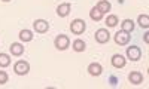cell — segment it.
Masks as SVG:
<instances>
[{
	"label": "cell",
	"instance_id": "cell-24",
	"mask_svg": "<svg viewBox=\"0 0 149 89\" xmlns=\"http://www.w3.org/2000/svg\"><path fill=\"white\" fill-rule=\"evenodd\" d=\"M2 2H5V3H8V2H10V0H2Z\"/></svg>",
	"mask_w": 149,
	"mask_h": 89
},
{
	"label": "cell",
	"instance_id": "cell-21",
	"mask_svg": "<svg viewBox=\"0 0 149 89\" xmlns=\"http://www.w3.org/2000/svg\"><path fill=\"white\" fill-rule=\"evenodd\" d=\"M9 80V76L6 71H0V85H6Z\"/></svg>",
	"mask_w": 149,
	"mask_h": 89
},
{
	"label": "cell",
	"instance_id": "cell-5",
	"mask_svg": "<svg viewBox=\"0 0 149 89\" xmlns=\"http://www.w3.org/2000/svg\"><path fill=\"white\" fill-rule=\"evenodd\" d=\"M14 71H15L18 76H26V74H29V71H30V64H29L27 61L19 59V61H17V62H15V66H14Z\"/></svg>",
	"mask_w": 149,
	"mask_h": 89
},
{
	"label": "cell",
	"instance_id": "cell-18",
	"mask_svg": "<svg viewBox=\"0 0 149 89\" xmlns=\"http://www.w3.org/2000/svg\"><path fill=\"white\" fill-rule=\"evenodd\" d=\"M137 24L140 25L142 28H149V17L146 15V14H142V15H139V18H137Z\"/></svg>",
	"mask_w": 149,
	"mask_h": 89
},
{
	"label": "cell",
	"instance_id": "cell-9",
	"mask_svg": "<svg viewBox=\"0 0 149 89\" xmlns=\"http://www.w3.org/2000/svg\"><path fill=\"white\" fill-rule=\"evenodd\" d=\"M72 10V5L70 3H61L57 6V15L61 17V18H66Z\"/></svg>",
	"mask_w": 149,
	"mask_h": 89
},
{
	"label": "cell",
	"instance_id": "cell-14",
	"mask_svg": "<svg viewBox=\"0 0 149 89\" xmlns=\"http://www.w3.org/2000/svg\"><path fill=\"white\" fill-rule=\"evenodd\" d=\"M18 37H19L21 42L27 43V42H31V40H33V33H31L30 30H21Z\"/></svg>",
	"mask_w": 149,
	"mask_h": 89
},
{
	"label": "cell",
	"instance_id": "cell-10",
	"mask_svg": "<svg viewBox=\"0 0 149 89\" xmlns=\"http://www.w3.org/2000/svg\"><path fill=\"white\" fill-rule=\"evenodd\" d=\"M128 82L131 85H140V83H143V74L140 71H131L128 74Z\"/></svg>",
	"mask_w": 149,
	"mask_h": 89
},
{
	"label": "cell",
	"instance_id": "cell-4",
	"mask_svg": "<svg viewBox=\"0 0 149 89\" xmlns=\"http://www.w3.org/2000/svg\"><path fill=\"white\" fill-rule=\"evenodd\" d=\"M94 37H95V42H97V43L104 45V43H107V42L110 40V33H109L107 28H98V30L95 31Z\"/></svg>",
	"mask_w": 149,
	"mask_h": 89
},
{
	"label": "cell",
	"instance_id": "cell-1",
	"mask_svg": "<svg viewBox=\"0 0 149 89\" xmlns=\"http://www.w3.org/2000/svg\"><path fill=\"white\" fill-rule=\"evenodd\" d=\"M86 30V22L84 19H73L70 22V31L74 34V36H81L84 34V31Z\"/></svg>",
	"mask_w": 149,
	"mask_h": 89
},
{
	"label": "cell",
	"instance_id": "cell-23",
	"mask_svg": "<svg viewBox=\"0 0 149 89\" xmlns=\"http://www.w3.org/2000/svg\"><path fill=\"white\" fill-rule=\"evenodd\" d=\"M143 40H145V43H149V33L143 34Z\"/></svg>",
	"mask_w": 149,
	"mask_h": 89
},
{
	"label": "cell",
	"instance_id": "cell-11",
	"mask_svg": "<svg viewBox=\"0 0 149 89\" xmlns=\"http://www.w3.org/2000/svg\"><path fill=\"white\" fill-rule=\"evenodd\" d=\"M88 73H90L91 76H94V77H98V76L103 73L102 64H98V62H91V64L88 66Z\"/></svg>",
	"mask_w": 149,
	"mask_h": 89
},
{
	"label": "cell",
	"instance_id": "cell-6",
	"mask_svg": "<svg viewBox=\"0 0 149 89\" xmlns=\"http://www.w3.org/2000/svg\"><path fill=\"white\" fill-rule=\"evenodd\" d=\"M33 28H34L36 33H40V34L48 33V30H49V22L45 21V19H36V21L33 22Z\"/></svg>",
	"mask_w": 149,
	"mask_h": 89
},
{
	"label": "cell",
	"instance_id": "cell-7",
	"mask_svg": "<svg viewBox=\"0 0 149 89\" xmlns=\"http://www.w3.org/2000/svg\"><path fill=\"white\" fill-rule=\"evenodd\" d=\"M127 58L130 61H139L142 58V50L137 46H130L127 48Z\"/></svg>",
	"mask_w": 149,
	"mask_h": 89
},
{
	"label": "cell",
	"instance_id": "cell-17",
	"mask_svg": "<svg viewBox=\"0 0 149 89\" xmlns=\"http://www.w3.org/2000/svg\"><path fill=\"white\" fill-rule=\"evenodd\" d=\"M121 30L127 31V33H131L134 30V21L133 19H124L122 24H121Z\"/></svg>",
	"mask_w": 149,
	"mask_h": 89
},
{
	"label": "cell",
	"instance_id": "cell-20",
	"mask_svg": "<svg viewBox=\"0 0 149 89\" xmlns=\"http://www.w3.org/2000/svg\"><path fill=\"white\" fill-rule=\"evenodd\" d=\"M106 24H107V27H116L118 25V17L116 15H107L106 18Z\"/></svg>",
	"mask_w": 149,
	"mask_h": 89
},
{
	"label": "cell",
	"instance_id": "cell-15",
	"mask_svg": "<svg viewBox=\"0 0 149 89\" xmlns=\"http://www.w3.org/2000/svg\"><path fill=\"white\" fill-rule=\"evenodd\" d=\"M103 17H104V14H102L100 10H98L95 6L90 10V18L93 19V21H95V22H98V21H102L103 19Z\"/></svg>",
	"mask_w": 149,
	"mask_h": 89
},
{
	"label": "cell",
	"instance_id": "cell-13",
	"mask_svg": "<svg viewBox=\"0 0 149 89\" xmlns=\"http://www.w3.org/2000/svg\"><path fill=\"white\" fill-rule=\"evenodd\" d=\"M95 8L102 12V14H107V12H110V9H112V5L107 2V0H100L97 5H95Z\"/></svg>",
	"mask_w": 149,
	"mask_h": 89
},
{
	"label": "cell",
	"instance_id": "cell-3",
	"mask_svg": "<svg viewBox=\"0 0 149 89\" xmlns=\"http://www.w3.org/2000/svg\"><path fill=\"white\" fill-rule=\"evenodd\" d=\"M130 39H131L130 33L122 31V30H121V31H116V34L113 36L115 43L119 45V46H125V45H128V43H130Z\"/></svg>",
	"mask_w": 149,
	"mask_h": 89
},
{
	"label": "cell",
	"instance_id": "cell-8",
	"mask_svg": "<svg viewBox=\"0 0 149 89\" xmlns=\"http://www.w3.org/2000/svg\"><path fill=\"white\" fill-rule=\"evenodd\" d=\"M110 62H112V66H113L115 68H124L125 64H127V59L124 58L121 54H115L113 57H112Z\"/></svg>",
	"mask_w": 149,
	"mask_h": 89
},
{
	"label": "cell",
	"instance_id": "cell-2",
	"mask_svg": "<svg viewBox=\"0 0 149 89\" xmlns=\"http://www.w3.org/2000/svg\"><path fill=\"white\" fill-rule=\"evenodd\" d=\"M54 45L58 50H66L70 46V39L66 34H58L55 37V40H54Z\"/></svg>",
	"mask_w": 149,
	"mask_h": 89
},
{
	"label": "cell",
	"instance_id": "cell-22",
	"mask_svg": "<svg viewBox=\"0 0 149 89\" xmlns=\"http://www.w3.org/2000/svg\"><path fill=\"white\" fill-rule=\"evenodd\" d=\"M109 80H110V85H112V86H115V85L118 83V79L115 77V76H110V79H109Z\"/></svg>",
	"mask_w": 149,
	"mask_h": 89
},
{
	"label": "cell",
	"instance_id": "cell-16",
	"mask_svg": "<svg viewBox=\"0 0 149 89\" xmlns=\"http://www.w3.org/2000/svg\"><path fill=\"white\" fill-rule=\"evenodd\" d=\"M72 48H73L74 52H84V50L86 49V45H85V42L82 39H76V40L73 42Z\"/></svg>",
	"mask_w": 149,
	"mask_h": 89
},
{
	"label": "cell",
	"instance_id": "cell-19",
	"mask_svg": "<svg viewBox=\"0 0 149 89\" xmlns=\"http://www.w3.org/2000/svg\"><path fill=\"white\" fill-rule=\"evenodd\" d=\"M10 64V57L8 54H0V68H5Z\"/></svg>",
	"mask_w": 149,
	"mask_h": 89
},
{
	"label": "cell",
	"instance_id": "cell-12",
	"mask_svg": "<svg viewBox=\"0 0 149 89\" xmlns=\"http://www.w3.org/2000/svg\"><path fill=\"white\" fill-rule=\"evenodd\" d=\"M9 52L14 55V57H21L24 54V46L21 43H12L9 46Z\"/></svg>",
	"mask_w": 149,
	"mask_h": 89
}]
</instances>
